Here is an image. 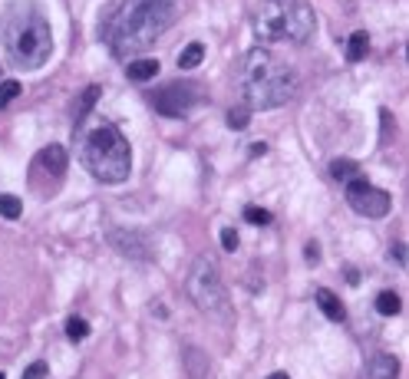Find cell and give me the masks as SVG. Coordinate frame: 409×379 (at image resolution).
<instances>
[{"label": "cell", "mask_w": 409, "mask_h": 379, "mask_svg": "<svg viewBox=\"0 0 409 379\" xmlns=\"http://www.w3.org/2000/svg\"><path fill=\"white\" fill-rule=\"evenodd\" d=\"M403 247H406V244H396V251H393V254H396V261H400V264H406V251H403Z\"/></svg>", "instance_id": "4316f807"}, {"label": "cell", "mask_w": 409, "mask_h": 379, "mask_svg": "<svg viewBox=\"0 0 409 379\" xmlns=\"http://www.w3.org/2000/svg\"><path fill=\"white\" fill-rule=\"evenodd\" d=\"M376 310H380L383 317H396V313L403 310L400 294H393V290H383V294L376 297Z\"/></svg>", "instance_id": "ac0fdd59"}, {"label": "cell", "mask_w": 409, "mask_h": 379, "mask_svg": "<svg viewBox=\"0 0 409 379\" xmlns=\"http://www.w3.org/2000/svg\"><path fill=\"white\" fill-rule=\"evenodd\" d=\"M83 165L89 175L106 185H119L133 171V149L125 142V135L116 125H99L86 135L83 142Z\"/></svg>", "instance_id": "5b68a950"}, {"label": "cell", "mask_w": 409, "mask_h": 379, "mask_svg": "<svg viewBox=\"0 0 409 379\" xmlns=\"http://www.w3.org/2000/svg\"><path fill=\"white\" fill-rule=\"evenodd\" d=\"M0 215L7 221L20 218V215H23V201H20L17 195H0Z\"/></svg>", "instance_id": "d6986e66"}, {"label": "cell", "mask_w": 409, "mask_h": 379, "mask_svg": "<svg viewBox=\"0 0 409 379\" xmlns=\"http://www.w3.org/2000/svg\"><path fill=\"white\" fill-rule=\"evenodd\" d=\"M109 241L116 244V251L119 254H129V257H149V251H145V241L135 234H119V231H113L109 234Z\"/></svg>", "instance_id": "8fae6325"}, {"label": "cell", "mask_w": 409, "mask_h": 379, "mask_svg": "<svg viewBox=\"0 0 409 379\" xmlns=\"http://www.w3.org/2000/svg\"><path fill=\"white\" fill-rule=\"evenodd\" d=\"M185 290H189L191 303H195L201 313H208L215 320H231L228 290L221 284L218 264H215L211 257L201 254L191 261V271H189V277H185Z\"/></svg>", "instance_id": "8992f818"}, {"label": "cell", "mask_w": 409, "mask_h": 379, "mask_svg": "<svg viewBox=\"0 0 409 379\" xmlns=\"http://www.w3.org/2000/svg\"><path fill=\"white\" fill-rule=\"evenodd\" d=\"M247 123H251V115H247L245 106H238V109H228V125H231V129H245Z\"/></svg>", "instance_id": "603a6c76"}, {"label": "cell", "mask_w": 409, "mask_h": 379, "mask_svg": "<svg viewBox=\"0 0 409 379\" xmlns=\"http://www.w3.org/2000/svg\"><path fill=\"white\" fill-rule=\"evenodd\" d=\"M304 257L310 261V264H317V261H320V244H317V241H310V244L304 247Z\"/></svg>", "instance_id": "484cf974"}, {"label": "cell", "mask_w": 409, "mask_h": 379, "mask_svg": "<svg viewBox=\"0 0 409 379\" xmlns=\"http://www.w3.org/2000/svg\"><path fill=\"white\" fill-rule=\"evenodd\" d=\"M264 152H267L264 142H254V145H251V155H264Z\"/></svg>", "instance_id": "83f0119b"}, {"label": "cell", "mask_w": 409, "mask_h": 379, "mask_svg": "<svg viewBox=\"0 0 409 379\" xmlns=\"http://www.w3.org/2000/svg\"><path fill=\"white\" fill-rule=\"evenodd\" d=\"M238 89L247 109H277L297 93V73L271 50H247L238 67Z\"/></svg>", "instance_id": "7a4b0ae2"}, {"label": "cell", "mask_w": 409, "mask_h": 379, "mask_svg": "<svg viewBox=\"0 0 409 379\" xmlns=\"http://www.w3.org/2000/svg\"><path fill=\"white\" fill-rule=\"evenodd\" d=\"M201 60H205V47H201V43H189V47L179 53V67L181 69H195Z\"/></svg>", "instance_id": "2e32d148"}, {"label": "cell", "mask_w": 409, "mask_h": 379, "mask_svg": "<svg viewBox=\"0 0 409 379\" xmlns=\"http://www.w3.org/2000/svg\"><path fill=\"white\" fill-rule=\"evenodd\" d=\"M67 336L73 343L86 340V336H89V323H86L83 317H69V320H67Z\"/></svg>", "instance_id": "ffe728a7"}, {"label": "cell", "mask_w": 409, "mask_h": 379, "mask_svg": "<svg viewBox=\"0 0 409 379\" xmlns=\"http://www.w3.org/2000/svg\"><path fill=\"white\" fill-rule=\"evenodd\" d=\"M0 379H7V376H4V373H0Z\"/></svg>", "instance_id": "f546056e"}, {"label": "cell", "mask_w": 409, "mask_h": 379, "mask_svg": "<svg viewBox=\"0 0 409 379\" xmlns=\"http://www.w3.org/2000/svg\"><path fill=\"white\" fill-rule=\"evenodd\" d=\"M317 307H320V310H324V317H327V320H333V323H340L343 317H347L340 297L333 294V290H327V287H320V290H317Z\"/></svg>", "instance_id": "7c38bea8"}, {"label": "cell", "mask_w": 409, "mask_h": 379, "mask_svg": "<svg viewBox=\"0 0 409 379\" xmlns=\"http://www.w3.org/2000/svg\"><path fill=\"white\" fill-rule=\"evenodd\" d=\"M175 17H179L175 0H123L106 20L103 37L113 50V57L129 60L152 47L175 23Z\"/></svg>", "instance_id": "6da1fadb"}, {"label": "cell", "mask_w": 409, "mask_h": 379, "mask_svg": "<svg viewBox=\"0 0 409 379\" xmlns=\"http://www.w3.org/2000/svg\"><path fill=\"white\" fill-rule=\"evenodd\" d=\"M63 171H67V152H63V145H47V149L33 159V181H37L40 175H50L53 185H57V181L63 179Z\"/></svg>", "instance_id": "9c48e42d"}, {"label": "cell", "mask_w": 409, "mask_h": 379, "mask_svg": "<svg viewBox=\"0 0 409 379\" xmlns=\"http://www.w3.org/2000/svg\"><path fill=\"white\" fill-rule=\"evenodd\" d=\"M17 96H20V83H17V79H4V83H0V109H4V106H10Z\"/></svg>", "instance_id": "44dd1931"}, {"label": "cell", "mask_w": 409, "mask_h": 379, "mask_svg": "<svg viewBox=\"0 0 409 379\" xmlns=\"http://www.w3.org/2000/svg\"><path fill=\"white\" fill-rule=\"evenodd\" d=\"M23 379H47V363H30L23 370Z\"/></svg>", "instance_id": "d4e9b609"}, {"label": "cell", "mask_w": 409, "mask_h": 379, "mask_svg": "<svg viewBox=\"0 0 409 379\" xmlns=\"http://www.w3.org/2000/svg\"><path fill=\"white\" fill-rule=\"evenodd\" d=\"M314 27L317 20L307 0H261L254 10V33L267 43H307Z\"/></svg>", "instance_id": "277c9868"}, {"label": "cell", "mask_w": 409, "mask_h": 379, "mask_svg": "<svg viewBox=\"0 0 409 379\" xmlns=\"http://www.w3.org/2000/svg\"><path fill=\"white\" fill-rule=\"evenodd\" d=\"M238 231H235V227H225V231H221V247H225V251H238Z\"/></svg>", "instance_id": "cb8c5ba5"}, {"label": "cell", "mask_w": 409, "mask_h": 379, "mask_svg": "<svg viewBox=\"0 0 409 379\" xmlns=\"http://www.w3.org/2000/svg\"><path fill=\"white\" fill-rule=\"evenodd\" d=\"M347 205H350L357 215H366V218L390 215V195L383 188H376V185H370L366 179L347 181Z\"/></svg>", "instance_id": "52a82bcc"}, {"label": "cell", "mask_w": 409, "mask_h": 379, "mask_svg": "<svg viewBox=\"0 0 409 379\" xmlns=\"http://www.w3.org/2000/svg\"><path fill=\"white\" fill-rule=\"evenodd\" d=\"M357 171H360V169H357V162H350V159H337V162L330 165V175H333L337 181H353V179H360Z\"/></svg>", "instance_id": "e0dca14e"}, {"label": "cell", "mask_w": 409, "mask_h": 379, "mask_svg": "<svg viewBox=\"0 0 409 379\" xmlns=\"http://www.w3.org/2000/svg\"><path fill=\"white\" fill-rule=\"evenodd\" d=\"M267 379H291V376H287V373H271Z\"/></svg>", "instance_id": "f1b7e54d"}, {"label": "cell", "mask_w": 409, "mask_h": 379, "mask_svg": "<svg viewBox=\"0 0 409 379\" xmlns=\"http://www.w3.org/2000/svg\"><path fill=\"white\" fill-rule=\"evenodd\" d=\"M125 76L133 79V83H149L159 76V60H135L125 67Z\"/></svg>", "instance_id": "4fadbf2b"}, {"label": "cell", "mask_w": 409, "mask_h": 379, "mask_svg": "<svg viewBox=\"0 0 409 379\" xmlns=\"http://www.w3.org/2000/svg\"><path fill=\"white\" fill-rule=\"evenodd\" d=\"M0 37L10 63L20 69H40L53 53L50 20L33 4H13L0 23Z\"/></svg>", "instance_id": "3957f363"}, {"label": "cell", "mask_w": 409, "mask_h": 379, "mask_svg": "<svg viewBox=\"0 0 409 379\" xmlns=\"http://www.w3.org/2000/svg\"><path fill=\"white\" fill-rule=\"evenodd\" d=\"M366 50H370V37H366L363 30H357V33L347 40V60H350V63H360V60L366 57Z\"/></svg>", "instance_id": "9a60e30c"}, {"label": "cell", "mask_w": 409, "mask_h": 379, "mask_svg": "<svg viewBox=\"0 0 409 379\" xmlns=\"http://www.w3.org/2000/svg\"><path fill=\"white\" fill-rule=\"evenodd\" d=\"M155 113L165 119H181L191 106L198 103V86L195 83H169L155 93Z\"/></svg>", "instance_id": "ba28073f"}, {"label": "cell", "mask_w": 409, "mask_h": 379, "mask_svg": "<svg viewBox=\"0 0 409 379\" xmlns=\"http://www.w3.org/2000/svg\"><path fill=\"white\" fill-rule=\"evenodd\" d=\"M96 99H99V86H86L83 96H79L77 106H73V119H77V125L83 123L86 115H89V109L96 106Z\"/></svg>", "instance_id": "5bb4252c"}, {"label": "cell", "mask_w": 409, "mask_h": 379, "mask_svg": "<svg viewBox=\"0 0 409 379\" xmlns=\"http://www.w3.org/2000/svg\"><path fill=\"white\" fill-rule=\"evenodd\" d=\"M366 376L370 379H396L400 376V360L390 356V353H376L366 366Z\"/></svg>", "instance_id": "30bf717a"}, {"label": "cell", "mask_w": 409, "mask_h": 379, "mask_svg": "<svg viewBox=\"0 0 409 379\" xmlns=\"http://www.w3.org/2000/svg\"><path fill=\"white\" fill-rule=\"evenodd\" d=\"M245 221H251V225H271V211L267 208H257V205H247L245 208Z\"/></svg>", "instance_id": "7402d4cb"}]
</instances>
